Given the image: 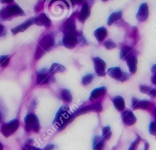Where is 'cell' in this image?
Segmentation results:
<instances>
[{
	"mask_svg": "<svg viewBox=\"0 0 156 150\" xmlns=\"http://www.w3.org/2000/svg\"><path fill=\"white\" fill-rule=\"evenodd\" d=\"M90 9L87 2H84L82 5L81 11L78 15V19L80 22L83 23L89 17L90 15Z\"/></svg>",
	"mask_w": 156,
	"mask_h": 150,
	"instance_id": "cell-17",
	"label": "cell"
},
{
	"mask_svg": "<svg viewBox=\"0 0 156 150\" xmlns=\"http://www.w3.org/2000/svg\"><path fill=\"white\" fill-rule=\"evenodd\" d=\"M24 15H25L24 10L16 4L4 7L0 10V17L3 20H11L14 18Z\"/></svg>",
	"mask_w": 156,
	"mask_h": 150,
	"instance_id": "cell-3",
	"label": "cell"
},
{
	"mask_svg": "<svg viewBox=\"0 0 156 150\" xmlns=\"http://www.w3.org/2000/svg\"><path fill=\"white\" fill-rule=\"evenodd\" d=\"M26 130L27 132H38L40 130V122L38 117L34 113L27 114L24 118Z\"/></svg>",
	"mask_w": 156,
	"mask_h": 150,
	"instance_id": "cell-5",
	"label": "cell"
},
{
	"mask_svg": "<svg viewBox=\"0 0 156 150\" xmlns=\"http://www.w3.org/2000/svg\"><path fill=\"white\" fill-rule=\"evenodd\" d=\"M126 62L130 73L131 74H135L137 70L138 60L136 57L135 55H130L127 59Z\"/></svg>",
	"mask_w": 156,
	"mask_h": 150,
	"instance_id": "cell-18",
	"label": "cell"
},
{
	"mask_svg": "<svg viewBox=\"0 0 156 150\" xmlns=\"http://www.w3.org/2000/svg\"><path fill=\"white\" fill-rule=\"evenodd\" d=\"M62 31L64 32L65 34L76 32L75 21L73 18H69V20H68V21L65 23L62 28Z\"/></svg>",
	"mask_w": 156,
	"mask_h": 150,
	"instance_id": "cell-21",
	"label": "cell"
},
{
	"mask_svg": "<svg viewBox=\"0 0 156 150\" xmlns=\"http://www.w3.org/2000/svg\"><path fill=\"white\" fill-rule=\"evenodd\" d=\"M53 75L49 73V70L46 68L38 71L37 77V83L38 85L46 84L52 79Z\"/></svg>",
	"mask_w": 156,
	"mask_h": 150,
	"instance_id": "cell-11",
	"label": "cell"
},
{
	"mask_svg": "<svg viewBox=\"0 0 156 150\" xmlns=\"http://www.w3.org/2000/svg\"><path fill=\"white\" fill-rule=\"evenodd\" d=\"M115 108L119 112H122L125 109V101L121 96H116L112 99Z\"/></svg>",
	"mask_w": 156,
	"mask_h": 150,
	"instance_id": "cell-19",
	"label": "cell"
},
{
	"mask_svg": "<svg viewBox=\"0 0 156 150\" xmlns=\"http://www.w3.org/2000/svg\"><path fill=\"white\" fill-rule=\"evenodd\" d=\"M141 140V137L139 135L137 136V137L135 138V140L130 145L128 150H136L138 147V145L140 143Z\"/></svg>",
	"mask_w": 156,
	"mask_h": 150,
	"instance_id": "cell-30",
	"label": "cell"
},
{
	"mask_svg": "<svg viewBox=\"0 0 156 150\" xmlns=\"http://www.w3.org/2000/svg\"><path fill=\"white\" fill-rule=\"evenodd\" d=\"M151 82L155 85L156 86V73L154 74V75L151 77Z\"/></svg>",
	"mask_w": 156,
	"mask_h": 150,
	"instance_id": "cell-39",
	"label": "cell"
},
{
	"mask_svg": "<svg viewBox=\"0 0 156 150\" xmlns=\"http://www.w3.org/2000/svg\"><path fill=\"white\" fill-rule=\"evenodd\" d=\"M5 118V110L3 105L0 103V123L4 121Z\"/></svg>",
	"mask_w": 156,
	"mask_h": 150,
	"instance_id": "cell-33",
	"label": "cell"
},
{
	"mask_svg": "<svg viewBox=\"0 0 156 150\" xmlns=\"http://www.w3.org/2000/svg\"><path fill=\"white\" fill-rule=\"evenodd\" d=\"M104 46L107 49H112L116 47V45L111 40H107L104 43Z\"/></svg>",
	"mask_w": 156,
	"mask_h": 150,
	"instance_id": "cell-32",
	"label": "cell"
},
{
	"mask_svg": "<svg viewBox=\"0 0 156 150\" xmlns=\"http://www.w3.org/2000/svg\"><path fill=\"white\" fill-rule=\"evenodd\" d=\"M107 92V89L104 87H101L94 89L90 94L89 100L91 101H96L97 99L103 97Z\"/></svg>",
	"mask_w": 156,
	"mask_h": 150,
	"instance_id": "cell-16",
	"label": "cell"
},
{
	"mask_svg": "<svg viewBox=\"0 0 156 150\" xmlns=\"http://www.w3.org/2000/svg\"><path fill=\"white\" fill-rule=\"evenodd\" d=\"M22 150H42L39 148H37L34 146H31L30 145H25Z\"/></svg>",
	"mask_w": 156,
	"mask_h": 150,
	"instance_id": "cell-35",
	"label": "cell"
},
{
	"mask_svg": "<svg viewBox=\"0 0 156 150\" xmlns=\"http://www.w3.org/2000/svg\"><path fill=\"white\" fill-rule=\"evenodd\" d=\"M0 1L2 4H4V3L10 4V3H12L13 1V0H0Z\"/></svg>",
	"mask_w": 156,
	"mask_h": 150,
	"instance_id": "cell-40",
	"label": "cell"
},
{
	"mask_svg": "<svg viewBox=\"0 0 156 150\" xmlns=\"http://www.w3.org/2000/svg\"><path fill=\"white\" fill-rule=\"evenodd\" d=\"M65 71V68L64 66H63L61 64H59V63H53L49 70V73L52 75H54L56 73H63Z\"/></svg>",
	"mask_w": 156,
	"mask_h": 150,
	"instance_id": "cell-24",
	"label": "cell"
},
{
	"mask_svg": "<svg viewBox=\"0 0 156 150\" xmlns=\"http://www.w3.org/2000/svg\"><path fill=\"white\" fill-rule=\"evenodd\" d=\"M149 132L153 135L156 137V121H152L150 123L149 126Z\"/></svg>",
	"mask_w": 156,
	"mask_h": 150,
	"instance_id": "cell-31",
	"label": "cell"
},
{
	"mask_svg": "<svg viewBox=\"0 0 156 150\" xmlns=\"http://www.w3.org/2000/svg\"><path fill=\"white\" fill-rule=\"evenodd\" d=\"M35 24L39 26H44L48 27L51 25V20L46 15L45 13H42L34 19Z\"/></svg>",
	"mask_w": 156,
	"mask_h": 150,
	"instance_id": "cell-15",
	"label": "cell"
},
{
	"mask_svg": "<svg viewBox=\"0 0 156 150\" xmlns=\"http://www.w3.org/2000/svg\"><path fill=\"white\" fill-rule=\"evenodd\" d=\"M94 76L93 74L91 73H89L84 76L82 79V84L83 85L87 86L91 84L93 80Z\"/></svg>",
	"mask_w": 156,
	"mask_h": 150,
	"instance_id": "cell-28",
	"label": "cell"
},
{
	"mask_svg": "<svg viewBox=\"0 0 156 150\" xmlns=\"http://www.w3.org/2000/svg\"><path fill=\"white\" fill-rule=\"evenodd\" d=\"M0 150H3V146L1 142H0Z\"/></svg>",
	"mask_w": 156,
	"mask_h": 150,
	"instance_id": "cell-43",
	"label": "cell"
},
{
	"mask_svg": "<svg viewBox=\"0 0 156 150\" xmlns=\"http://www.w3.org/2000/svg\"><path fill=\"white\" fill-rule=\"evenodd\" d=\"M102 110V106L100 102H97L90 105H87L83 107H81L79 108L76 111H75L73 113L71 114L70 116L69 122L71 123L75 118L77 116L90 112H95L97 113H99Z\"/></svg>",
	"mask_w": 156,
	"mask_h": 150,
	"instance_id": "cell-4",
	"label": "cell"
},
{
	"mask_svg": "<svg viewBox=\"0 0 156 150\" xmlns=\"http://www.w3.org/2000/svg\"><path fill=\"white\" fill-rule=\"evenodd\" d=\"M121 118L124 124L127 126L133 125L136 121L135 115L130 110H123L121 113Z\"/></svg>",
	"mask_w": 156,
	"mask_h": 150,
	"instance_id": "cell-12",
	"label": "cell"
},
{
	"mask_svg": "<svg viewBox=\"0 0 156 150\" xmlns=\"http://www.w3.org/2000/svg\"><path fill=\"white\" fill-rule=\"evenodd\" d=\"M151 71H152V73L153 74H154V73H156V64L152 66V68H151Z\"/></svg>",
	"mask_w": 156,
	"mask_h": 150,
	"instance_id": "cell-41",
	"label": "cell"
},
{
	"mask_svg": "<svg viewBox=\"0 0 156 150\" xmlns=\"http://www.w3.org/2000/svg\"><path fill=\"white\" fill-rule=\"evenodd\" d=\"M132 53H133L132 48L129 46H126L121 48L119 52V56L121 60H126L129 57L133 55Z\"/></svg>",
	"mask_w": 156,
	"mask_h": 150,
	"instance_id": "cell-23",
	"label": "cell"
},
{
	"mask_svg": "<svg viewBox=\"0 0 156 150\" xmlns=\"http://www.w3.org/2000/svg\"></svg>",
	"mask_w": 156,
	"mask_h": 150,
	"instance_id": "cell-45",
	"label": "cell"
},
{
	"mask_svg": "<svg viewBox=\"0 0 156 150\" xmlns=\"http://www.w3.org/2000/svg\"><path fill=\"white\" fill-rule=\"evenodd\" d=\"M107 30L104 27H100L95 30L94 32V35L96 38V40L99 42H102L104 40L107 35Z\"/></svg>",
	"mask_w": 156,
	"mask_h": 150,
	"instance_id": "cell-22",
	"label": "cell"
},
{
	"mask_svg": "<svg viewBox=\"0 0 156 150\" xmlns=\"http://www.w3.org/2000/svg\"><path fill=\"white\" fill-rule=\"evenodd\" d=\"M19 121L17 119H13L9 121L8 123L2 125L1 131L4 136L9 137L12 135L18 128Z\"/></svg>",
	"mask_w": 156,
	"mask_h": 150,
	"instance_id": "cell-8",
	"label": "cell"
},
{
	"mask_svg": "<svg viewBox=\"0 0 156 150\" xmlns=\"http://www.w3.org/2000/svg\"><path fill=\"white\" fill-rule=\"evenodd\" d=\"M147 95L152 98H156V88L150 87L149 91L147 93Z\"/></svg>",
	"mask_w": 156,
	"mask_h": 150,
	"instance_id": "cell-34",
	"label": "cell"
},
{
	"mask_svg": "<svg viewBox=\"0 0 156 150\" xmlns=\"http://www.w3.org/2000/svg\"><path fill=\"white\" fill-rule=\"evenodd\" d=\"M34 19H35V18L32 17V18L26 20L25 21H24L23 23H22L20 25L12 28L11 29V32H12V34L13 35H16V34H17L20 32H24V30H26L30 26H31L32 25L35 24Z\"/></svg>",
	"mask_w": 156,
	"mask_h": 150,
	"instance_id": "cell-13",
	"label": "cell"
},
{
	"mask_svg": "<svg viewBox=\"0 0 156 150\" xmlns=\"http://www.w3.org/2000/svg\"><path fill=\"white\" fill-rule=\"evenodd\" d=\"M107 74L112 78L120 81V82H125L130 79V76L121 70V68L118 66L112 67L107 70Z\"/></svg>",
	"mask_w": 156,
	"mask_h": 150,
	"instance_id": "cell-6",
	"label": "cell"
},
{
	"mask_svg": "<svg viewBox=\"0 0 156 150\" xmlns=\"http://www.w3.org/2000/svg\"><path fill=\"white\" fill-rule=\"evenodd\" d=\"M60 97L64 102L67 103H70L73 99L71 92L66 88H63L62 90L60 92Z\"/></svg>",
	"mask_w": 156,
	"mask_h": 150,
	"instance_id": "cell-26",
	"label": "cell"
},
{
	"mask_svg": "<svg viewBox=\"0 0 156 150\" xmlns=\"http://www.w3.org/2000/svg\"><path fill=\"white\" fill-rule=\"evenodd\" d=\"M7 34V29L4 26L0 24V38L4 37Z\"/></svg>",
	"mask_w": 156,
	"mask_h": 150,
	"instance_id": "cell-36",
	"label": "cell"
},
{
	"mask_svg": "<svg viewBox=\"0 0 156 150\" xmlns=\"http://www.w3.org/2000/svg\"><path fill=\"white\" fill-rule=\"evenodd\" d=\"M94 69L96 74L99 77H104L105 76L106 63L104 60L99 57H94L93 58Z\"/></svg>",
	"mask_w": 156,
	"mask_h": 150,
	"instance_id": "cell-9",
	"label": "cell"
},
{
	"mask_svg": "<svg viewBox=\"0 0 156 150\" xmlns=\"http://www.w3.org/2000/svg\"><path fill=\"white\" fill-rule=\"evenodd\" d=\"M71 115L69 107L66 105H62L55 115V118L53 120V124L58 127V130H63L70 123L69 120Z\"/></svg>",
	"mask_w": 156,
	"mask_h": 150,
	"instance_id": "cell-2",
	"label": "cell"
},
{
	"mask_svg": "<svg viewBox=\"0 0 156 150\" xmlns=\"http://www.w3.org/2000/svg\"><path fill=\"white\" fill-rule=\"evenodd\" d=\"M102 1H104V2H105V1H108V0H102Z\"/></svg>",
	"mask_w": 156,
	"mask_h": 150,
	"instance_id": "cell-44",
	"label": "cell"
},
{
	"mask_svg": "<svg viewBox=\"0 0 156 150\" xmlns=\"http://www.w3.org/2000/svg\"><path fill=\"white\" fill-rule=\"evenodd\" d=\"M54 148V145L53 144H48L46 146L44 150H52Z\"/></svg>",
	"mask_w": 156,
	"mask_h": 150,
	"instance_id": "cell-38",
	"label": "cell"
},
{
	"mask_svg": "<svg viewBox=\"0 0 156 150\" xmlns=\"http://www.w3.org/2000/svg\"><path fill=\"white\" fill-rule=\"evenodd\" d=\"M71 1V3L73 6H74L75 5L79 4L80 3L83 2L84 0H69Z\"/></svg>",
	"mask_w": 156,
	"mask_h": 150,
	"instance_id": "cell-37",
	"label": "cell"
},
{
	"mask_svg": "<svg viewBox=\"0 0 156 150\" xmlns=\"http://www.w3.org/2000/svg\"><path fill=\"white\" fill-rule=\"evenodd\" d=\"M10 62V58L9 55H2L0 56V67L5 68L6 67Z\"/></svg>",
	"mask_w": 156,
	"mask_h": 150,
	"instance_id": "cell-29",
	"label": "cell"
},
{
	"mask_svg": "<svg viewBox=\"0 0 156 150\" xmlns=\"http://www.w3.org/2000/svg\"><path fill=\"white\" fill-rule=\"evenodd\" d=\"M77 40V32H75L65 34L62 40V43L66 48L73 49L76 46Z\"/></svg>",
	"mask_w": 156,
	"mask_h": 150,
	"instance_id": "cell-10",
	"label": "cell"
},
{
	"mask_svg": "<svg viewBox=\"0 0 156 150\" xmlns=\"http://www.w3.org/2000/svg\"><path fill=\"white\" fill-rule=\"evenodd\" d=\"M102 137L103 138V139L105 141L108 140L111 138L112 135V130H111L110 126H104L102 130Z\"/></svg>",
	"mask_w": 156,
	"mask_h": 150,
	"instance_id": "cell-27",
	"label": "cell"
},
{
	"mask_svg": "<svg viewBox=\"0 0 156 150\" xmlns=\"http://www.w3.org/2000/svg\"><path fill=\"white\" fill-rule=\"evenodd\" d=\"M105 140L99 135H95L93 140V150H104Z\"/></svg>",
	"mask_w": 156,
	"mask_h": 150,
	"instance_id": "cell-20",
	"label": "cell"
},
{
	"mask_svg": "<svg viewBox=\"0 0 156 150\" xmlns=\"http://www.w3.org/2000/svg\"><path fill=\"white\" fill-rule=\"evenodd\" d=\"M154 119L155 121H156V107L154 110Z\"/></svg>",
	"mask_w": 156,
	"mask_h": 150,
	"instance_id": "cell-42",
	"label": "cell"
},
{
	"mask_svg": "<svg viewBox=\"0 0 156 150\" xmlns=\"http://www.w3.org/2000/svg\"><path fill=\"white\" fill-rule=\"evenodd\" d=\"M149 10L148 5L147 3H142L139 7L137 14L136 18L140 22H144L147 20L149 16Z\"/></svg>",
	"mask_w": 156,
	"mask_h": 150,
	"instance_id": "cell-14",
	"label": "cell"
},
{
	"mask_svg": "<svg viewBox=\"0 0 156 150\" xmlns=\"http://www.w3.org/2000/svg\"><path fill=\"white\" fill-rule=\"evenodd\" d=\"M132 106L133 109H141V110H150L154 106V103L150 100L142 99L140 100L135 97L132 99Z\"/></svg>",
	"mask_w": 156,
	"mask_h": 150,
	"instance_id": "cell-7",
	"label": "cell"
},
{
	"mask_svg": "<svg viewBox=\"0 0 156 150\" xmlns=\"http://www.w3.org/2000/svg\"><path fill=\"white\" fill-rule=\"evenodd\" d=\"M122 15V11H116L112 13L108 16L107 24L108 26H111L113 23L116 22L117 20H119Z\"/></svg>",
	"mask_w": 156,
	"mask_h": 150,
	"instance_id": "cell-25",
	"label": "cell"
},
{
	"mask_svg": "<svg viewBox=\"0 0 156 150\" xmlns=\"http://www.w3.org/2000/svg\"><path fill=\"white\" fill-rule=\"evenodd\" d=\"M55 38L53 34H48L44 35L39 41L37 46L35 59H40L46 52H48L54 45Z\"/></svg>",
	"mask_w": 156,
	"mask_h": 150,
	"instance_id": "cell-1",
	"label": "cell"
}]
</instances>
